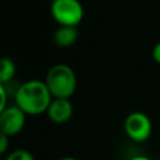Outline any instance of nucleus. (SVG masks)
I'll use <instances>...</instances> for the list:
<instances>
[{
    "mask_svg": "<svg viewBox=\"0 0 160 160\" xmlns=\"http://www.w3.org/2000/svg\"><path fill=\"white\" fill-rule=\"evenodd\" d=\"M14 99L15 105L26 115H40L46 112L52 101L48 86L40 80H29L19 85Z\"/></svg>",
    "mask_w": 160,
    "mask_h": 160,
    "instance_id": "f257e3e1",
    "label": "nucleus"
},
{
    "mask_svg": "<svg viewBox=\"0 0 160 160\" xmlns=\"http://www.w3.org/2000/svg\"><path fill=\"white\" fill-rule=\"evenodd\" d=\"M44 82L52 99H70L74 95L78 84L74 70L65 64L51 66L46 72Z\"/></svg>",
    "mask_w": 160,
    "mask_h": 160,
    "instance_id": "f03ea898",
    "label": "nucleus"
},
{
    "mask_svg": "<svg viewBox=\"0 0 160 160\" xmlns=\"http://www.w3.org/2000/svg\"><path fill=\"white\" fill-rule=\"evenodd\" d=\"M50 12L60 26L76 28L82 20L84 8L79 0H52Z\"/></svg>",
    "mask_w": 160,
    "mask_h": 160,
    "instance_id": "7ed1b4c3",
    "label": "nucleus"
},
{
    "mask_svg": "<svg viewBox=\"0 0 160 160\" xmlns=\"http://www.w3.org/2000/svg\"><path fill=\"white\" fill-rule=\"evenodd\" d=\"M124 131L131 141L144 142L152 132L151 119L142 111H132L124 120Z\"/></svg>",
    "mask_w": 160,
    "mask_h": 160,
    "instance_id": "20e7f679",
    "label": "nucleus"
},
{
    "mask_svg": "<svg viewBox=\"0 0 160 160\" xmlns=\"http://www.w3.org/2000/svg\"><path fill=\"white\" fill-rule=\"evenodd\" d=\"M26 114L16 105L6 106L0 114V131L8 138L18 135L25 126Z\"/></svg>",
    "mask_w": 160,
    "mask_h": 160,
    "instance_id": "39448f33",
    "label": "nucleus"
},
{
    "mask_svg": "<svg viewBox=\"0 0 160 160\" xmlns=\"http://www.w3.org/2000/svg\"><path fill=\"white\" fill-rule=\"evenodd\" d=\"M46 114L52 122L65 124L72 116V104L69 99H52Z\"/></svg>",
    "mask_w": 160,
    "mask_h": 160,
    "instance_id": "423d86ee",
    "label": "nucleus"
},
{
    "mask_svg": "<svg viewBox=\"0 0 160 160\" xmlns=\"http://www.w3.org/2000/svg\"><path fill=\"white\" fill-rule=\"evenodd\" d=\"M78 38L79 31L75 26H59L54 32V42L59 48H69L74 45Z\"/></svg>",
    "mask_w": 160,
    "mask_h": 160,
    "instance_id": "0eeeda50",
    "label": "nucleus"
},
{
    "mask_svg": "<svg viewBox=\"0 0 160 160\" xmlns=\"http://www.w3.org/2000/svg\"><path fill=\"white\" fill-rule=\"evenodd\" d=\"M16 65L10 58H0V84L6 85L14 80Z\"/></svg>",
    "mask_w": 160,
    "mask_h": 160,
    "instance_id": "6e6552de",
    "label": "nucleus"
},
{
    "mask_svg": "<svg viewBox=\"0 0 160 160\" xmlns=\"http://www.w3.org/2000/svg\"><path fill=\"white\" fill-rule=\"evenodd\" d=\"M5 160H35V159L30 151L24 150V149H18V150L11 151L5 158Z\"/></svg>",
    "mask_w": 160,
    "mask_h": 160,
    "instance_id": "1a4fd4ad",
    "label": "nucleus"
},
{
    "mask_svg": "<svg viewBox=\"0 0 160 160\" xmlns=\"http://www.w3.org/2000/svg\"><path fill=\"white\" fill-rule=\"evenodd\" d=\"M8 92L5 90V86L2 84H0V114L4 111V109L8 106L6 102H8Z\"/></svg>",
    "mask_w": 160,
    "mask_h": 160,
    "instance_id": "9d476101",
    "label": "nucleus"
},
{
    "mask_svg": "<svg viewBox=\"0 0 160 160\" xmlns=\"http://www.w3.org/2000/svg\"><path fill=\"white\" fill-rule=\"evenodd\" d=\"M8 148H9V138L0 131V155L5 154Z\"/></svg>",
    "mask_w": 160,
    "mask_h": 160,
    "instance_id": "9b49d317",
    "label": "nucleus"
},
{
    "mask_svg": "<svg viewBox=\"0 0 160 160\" xmlns=\"http://www.w3.org/2000/svg\"><path fill=\"white\" fill-rule=\"evenodd\" d=\"M151 58H152V60H154L158 65H160V41H158V42L152 46Z\"/></svg>",
    "mask_w": 160,
    "mask_h": 160,
    "instance_id": "f8f14e48",
    "label": "nucleus"
},
{
    "mask_svg": "<svg viewBox=\"0 0 160 160\" xmlns=\"http://www.w3.org/2000/svg\"><path fill=\"white\" fill-rule=\"evenodd\" d=\"M128 160H152V159H150L149 156H145V155H135Z\"/></svg>",
    "mask_w": 160,
    "mask_h": 160,
    "instance_id": "ddd939ff",
    "label": "nucleus"
},
{
    "mask_svg": "<svg viewBox=\"0 0 160 160\" xmlns=\"http://www.w3.org/2000/svg\"><path fill=\"white\" fill-rule=\"evenodd\" d=\"M59 160H78V159H75V158H72V156H65V158H61V159H59Z\"/></svg>",
    "mask_w": 160,
    "mask_h": 160,
    "instance_id": "4468645a",
    "label": "nucleus"
},
{
    "mask_svg": "<svg viewBox=\"0 0 160 160\" xmlns=\"http://www.w3.org/2000/svg\"><path fill=\"white\" fill-rule=\"evenodd\" d=\"M0 160H1V159H0Z\"/></svg>",
    "mask_w": 160,
    "mask_h": 160,
    "instance_id": "2eb2a0df",
    "label": "nucleus"
}]
</instances>
